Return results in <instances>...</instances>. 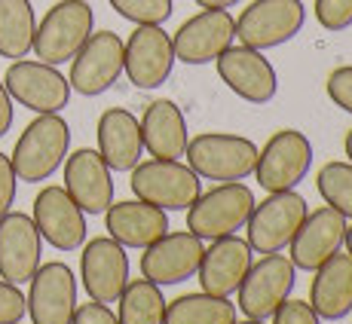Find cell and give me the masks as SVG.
<instances>
[{"label":"cell","mask_w":352,"mask_h":324,"mask_svg":"<svg viewBox=\"0 0 352 324\" xmlns=\"http://www.w3.org/2000/svg\"><path fill=\"white\" fill-rule=\"evenodd\" d=\"M307 22V6L300 0H254L236 19V37L248 49H276L294 40Z\"/></svg>","instance_id":"cell-8"},{"label":"cell","mask_w":352,"mask_h":324,"mask_svg":"<svg viewBox=\"0 0 352 324\" xmlns=\"http://www.w3.org/2000/svg\"><path fill=\"white\" fill-rule=\"evenodd\" d=\"M172 37L162 31V25H135L123 43V71L135 89H160L175 67Z\"/></svg>","instance_id":"cell-12"},{"label":"cell","mask_w":352,"mask_h":324,"mask_svg":"<svg viewBox=\"0 0 352 324\" xmlns=\"http://www.w3.org/2000/svg\"><path fill=\"white\" fill-rule=\"evenodd\" d=\"M254 208V193L242 181L218 184L208 193H199V199L187 208V229L202 242L227 239L236 235L248 224Z\"/></svg>","instance_id":"cell-4"},{"label":"cell","mask_w":352,"mask_h":324,"mask_svg":"<svg viewBox=\"0 0 352 324\" xmlns=\"http://www.w3.org/2000/svg\"><path fill=\"white\" fill-rule=\"evenodd\" d=\"M218 73L227 83L230 92H236L248 104H267L279 92V77L276 67L270 65V58H263V52L248 49V46H227L218 58Z\"/></svg>","instance_id":"cell-18"},{"label":"cell","mask_w":352,"mask_h":324,"mask_svg":"<svg viewBox=\"0 0 352 324\" xmlns=\"http://www.w3.org/2000/svg\"><path fill=\"white\" fill-rule=\"evenodd\" d=\"M120 77H123V40H120V34L92 31L89 40L71 58V73H67L71 92H80L86 98L104 95Z\"/></svg>","instance_id":"cell-11"},{"label":"cell","mask_w":352,"mask_h":324,"mask_svg":"<svg viewBox=\"0 0 352 324\" xmlns=\"http://www.w3.org/2000/svg\"><path fill=\"white\" fill-rule=\"evenodd\" d=\"M67 150H71V126L58 113H37L19 135L10 159L19 181L40 184L65 165Z\"/></svg>","instance_id":"cell-1"},{"label":"cell","mask_w":352,"mask_h":324,"mask_svg":"<svg viewBox=\"0 0 352 324\" xmlns=\"http://www.w3.org/2000/svg\"><path fill=\"white\" fill-rule=\"evenodd\" d=\"M273 324H322L307 300H285L273 315Z\"/></svg>","instance_id":"cell-35"},{"label":"cell","mask_w":352,"mask_h":324,"mask_svg":"<svg viewBox=\"0 0 352 324\" xmlns=\"http://www.w3.org/2000/svg\"><path fill=\"white\" fill-rule=\"evenodd\" d=\"M31 218H34V227L40 229V239L50 242L56 251H65V254L83 248L86 235H89L83 208L67 196L65 187H56V184L43 187L34 196Z\"/></svg>","instance_id":"cell-13"},{"label":"cell","mask_w":352,"mask_h":324,"mask_svg":"<svg viewBox=\"0 0 352 324\" xmlns=\"http://www.w3.org/2000/svg\"><path fill=\"white\" fill-rule=\"evenodd\" d=\"M236 3L239 0H196V6H202V10H230Z\"/></svg>","instance_id":"cell-39"},{"label":"cell","mask_w":352,"mask_h":324,"mask_svg":"<svg viewBox=\"0 0 352 324\" xmlns=\"http://www.w3.org/2000/svg\"><path fill=\"white\" fill-rule=\"evenodd\" d=\"M120 324H166V297L162 288L147 279H129V285L120 294Z\"/></svg>","instance_id":"cell-29"},{"label":"cell","mask_w":352,"mask_h":324,"mask_svg":"<svg viewBox=\"0 0 352 324\" xmlns=\"http://www.w3.org/2000/svg\"><path fill=\"white\" fill-rule=\"evenodd\" d=\"M313 12L324 31L340 34L352 28V0H316Z\"/></svg>","instance_id":"cell-32"},{"label":"cell","mask_w":352,"mask_h":324,"mask_svg":"<svg viewBox=\"0 0 352 324\" xmlns=\"http://www.w3.org/2000/svg\"><path fill=\"white\" fill-rule=\"evenodd\" d=\"M343 150H346V157H349V165H352V129L346 132V141H343Z\"/></svg>","instance_id":"cell-40"},{"label":"cell","mask_w":352,"mask_h":324,"mask_svg":"<svg viewBox=\"0 0 352 324\" xmlns=\"http://www.w3.org/2000/svg\"><path fill=\"white\" fill-rule=\"evenodd\" d=\"M129 174L132 193L162 211H187L202 193V178L181 159H147Z\"/></svg>","instance_id":"cell-5"},{"label":"cell","mask_w":352,"mask_h":324,"mask_svg":"<svg viewBox=\"0 0 352 324\" xmlns=\"http://www.w3.org/2000/svg\"><path fill=\"white\" fill-rule=\"evenodd\" d=\"M202 239H196L190 229H168L162 239H157L153 245L144 248L141 254V279L153 281L160 288H172L181 281L193 279L196 269L202 263Z\"/></svg>","instance_id":"cell-14"},{"label":"cell","mask_w":352,"mask_h":324,"mask_svg":"<svg viewBox=\"0 0 352 324\" xmlns=\"http://www.w3.org/2000/svg\"><path fill=\"white\" fill-rule=\"evenodd\" d=\"M309 306L324 321H340L352 312V257L337 251L313 273Z\"/></svg>","instance_id":"cell-26"},{"label":"cell","mask_w":352,"mask_h":324,"mask_svg":"<svg viewBox=\"0 0 352 324\" xmlns=\"http://www.w3.org/2000/svg\"><path fill=\"white\" fill-rule=\"evenodd\" d=\"M343 245H346V254L352 257V227H346V239H343Z\"/></svg>","instance_id":"cell-41"},{"label":"cell","mask_w":352,"mask_h":324,"mask_svg":"<svg viewBox=\"0 0 352 324\" xmlns=\"http://www.w3.org/2000/svg\"><path fill=\"white\" fill-rule=\"evenodd\" d=\"M187 165L202 181H245L254 174L257 165V144L252 138L230 132H202L187 141Z\"/></svg>","instance_id":"cell-2"},{"label":"cell","mask_w":352,"mask_h":324,"mask_svg":"<svg viewBox=\"0 0 352 324\" xmlns=\"http://www.w3.org/2000/svg\"><path fill=\"white\" fill-rule=\"evenodd\" d=\"M28 315V303L25 294L19 291V285L0 279V324H19Z\"/></svg>","instance_id":"cell-33"},{"label":"cell","mask_w":352,"mask_h":324,"mask_svg":"<svg viewBox=\"0 0 352 324\" xmlns=\"http://www.w3.org/2000/svg\"><path fill=\"white\" fill-rule=\"evenodd\" d=\"M254 263V251L245 239L239 235H227V239H214L212 245L202 251V263L196 269L199 285L212 297H233L239 291L242 279L248 275Z\"/></svg>","instance_id":"cell-22"},{"label":"cell","mask_w":352,"mask_h":324,"mask_svg":"<svg viewBox=\"0 0 352 324\" xmlns=\"http://www.w3.org/2000/svg\"><path fill=\"white\" fill-rule=\"evenodd\" d=\"M309 165H313L309 138L297 129H282L257 150L254 178L267 193L294 190L297 184L307 181Z\"/></svg>","instance_id":"cell-9"},{"label":"cell","mask_w":352,"mask_h":324,"mask_svg":"<svg viewBox=\"0 0 352 324\" xmlns=\"http://www.w3.org/2000/svg\"><path fill=\"white\" fill-rule=\"evenodd\" d=\"M71 324H120V321H117V315L111 312V306L89 300V303H83V306H77Z\"/></svg>","instance_id":"cell-37"},{"label":"cell","mask_w":352,"mask_h":324,"mask_svg":"<svg viewBox=\"0 0 352 324\" xmlns=\"http://www.w3.org/2000/svg\"><path fill=\"white\" fill-rule=\"evenodd\" d=\"M233 321H236V303H230V297H212L199 291L166 303V324H233Z\"/></svg>","instance_id":"cell-28"},{"label":"cell","mask_w":352,"mask_h":324,"mask_svg":"<svg viewBox=\"0 0 352 324\" xmlns=\"http://www.w3.org/2000/svg\"><path fill=\"white\" fill-rule=\"evenodd\" d=\"M37 16L31 0H0V58H25L34 46Z\"/></svg>","instance_id":"cell-27"},{"label":"cell","mask_w":352,"mask_h":324,"mask_svg":"<svg viewBox=\"0 0 352 324\" xmlns=\"http://www.w3.org/2000/svg\"><path fill=\"white\" fill-rule=\"evenodd\" d=\"M309 214V205L297 190H282L270 193L267 199H261V205L254 202L252 218H248V245L257 254H279L294 242L297 229L303 227Z\"/></svg>","instance_id":"cell-6"},{"label":"cell","mask_w":352,"mask_h":324,"mask_svg":"<svg viewBox=\"0 0 352 324\" xmlns=\"http://www.w3.org/2000/svg\"><path fill=\"white\" fill-rule=\"evenodd\" d=\"M346 239V218L334 211L331 205H322L307 214L303 227L297 229L294 242H291V263L303 273H316L324 260H331L343 248Z\"/></svg>","instance_id":"cell-20"},{"label":"cell","mask_w":352,"mask_h":324,"mask_svg":"<svg viewBox=\"0 0 352 324\" xmlns=\"http://www.w3.org/2000/svg\"><path fill=\"white\" fill-rule=\"evenodd\" d=\"M233 324H263V321H254V319H245V321H233Z\"/></svg>","instance_id":"cell-42"},{"label":"cell","mask_w":352,"mask_h":324,"mask_svg":"<svg viewBox=\"0 0 352 324\" xmlns=\"http://www.w3.org/2000/svg\"><path fill=\"white\" fill-rule=\"evenodd\" d=\"M28 285L31 291L25 303H28L31 324H71L77 312V279L67 263H40Z\"/></svg>","instance_id":"cell-15"},{"label":"cell","mask_w":352,"mask_h":324,"mask_svg":"<svg viewBox=\"0 0 352 324\" xmlns=\"http://www.w3.org/2000/svg\"><path fill=\"white\" fill-rule=\"evenodd\" d=\"M16 187H19V178H16V168H12V159L6 153H0V218L6 211H12V205H16Z\"/></svg>","instance_id":"cell-36"},{"label":"cell","mask_w":352,"mask_h":324,"mask_svg":"<svg viewBox=\"0 0 352 324\" xmlns=\"http://www.w3.org/2000/svg\"><path fill=\"white\" fill-rule=\"evenodd\" d=\"M117 16L135 25H166L175 12V0H107Z\"/></svg>","instance_id":"cell-31"},{"label":"cell","mask_w":352,"mask_h":324,"mask_svg":"<svg viewBox=\"0 0 352 324\" xmlns=\"http://www.w3.org/2000/svg\"><path fill=\"white\" fill-rule=\"evenodd\" d=\"M297 285V266L288 254H263L257 263H252L248 275L239 285V312L245 319L267 321L276 315V309L291 297Z\"/></svg>","instance_id":"cell-7"},{"label":"cell","mask_w":352,"mask_h":324,"mask_svg":"<svg viewBox=\"0 0 352 324\" xmlns=\"http://www.w3.org/2000/svg\"><path fill=\"white\" fill-rule=\"evenodd\" d=\"M12 117H16V107H12V98L6 92L3 80H0V138L12 129Z\"/></svg>","instance_id":"cell-38"},{"label":"cell","mask_w":352,"mask_h":324,"mask_svg":"<svg viewBox=\"0 0 352 324\" xmlns=\"http://www.w3.org/2000/svg\"><path fill=\"white\" fill-rule=\"evenodd\" d=\"M65 190L83 214H104L113 202V178L98 150L80 147L65 159Z\"/></svg>","instance_id":"cell-21"},{"label":"cell","mask_w":352,"mask_h":324,"mask_svg":"<svg viewBox=\"0 0 352 324\" xmlns=\"http://www.w3.org/2000/svg\"><path fill=\"white\" fill-rule=\"evenodd\" d=\"M141 138H144V150L153 159H181L190 141L184 111L168 98L151 101L141 117Z\"/></svg>","instance_id":"cell-25"},{"label":"cell","mask_w":352,"mask_h":324,"mask_svg":"<svg viewBox=\"0 0 352 324\" xmlns=\"http://www.w3.org/2000/svg\"><path fill=\"white\" fill-rule=\"evenodd\" d=\"M236 40V19L227 10H202L172 37L175 58L184 65H212Z\"/></svg>","instance_id":"cell-17"},{"label":"cell","mask_w":352,"mask_h":324,"mask_svg":"<svg viewBox=\"0 0 352 324\" xmlns=\"http://www.w3.org/2000/svg\"><path fill=\"white\" fill-rule=\"evenodd\" d=\"M92 31H96V12L86 0H58L40 19L31 49L37 62L58 67L77 56Z\"/></svg>","instance_id":"cell-3"},{"label":"cell","mask_w":352,"mask_h":324,"mask_svg":"<svg viewBox=\"0 0 352 324\" xmlns=\"http://www.w3.org/2000/svg\"><path fill=\"white\" fill-rule=\"evenodd\" d=\"M98 153L107 162L111 172H132L144 153V138H141V123L126 107H107L98 117Z\"/></svg>","instance_id":"cell-24"},{"label":"cell","mask_w":352,"mask_h":324,"mask_svg":"<svg viewBox=\"0 0 352 324\" xmlns=\"http://www.w3.org/2000/svg\"><path fill=\"white\" fill-rule=\"evenodd\" d=\"M80 279H83V291L96 303L120 300L123 288L129 285V254L111 235H98V239L83 242V254H80Z\"/></svg>","instance_id":"cell-16"},{"label":"cell","mask_w":352,"mask_h":324,"mask_svg":"<svg viewBox=\"0 0 352 324\" xmlns=\"http://www.w3.org/2000/svg\"><path fill=\"white\" fill-rule=\"evenodd\" d=\"M19 324H22V321H19Z\"/></svg>","instance_id":"cell-43"},{"label":"cell","mask_w":352,"mask_h":324,"mask_svg":"<svg viewBox=\"0 0 352 324\" xmlns=\"http://www.w3.org/2000/svg\"><path fill=\"white\" fill-rule=\"evenodd\" d=\"M104 227L107 235L117 239L123 248H141V251L172 229L168 227V211L147 205L141 199L111 202V208L104 211Z\"/></svg>","instance_id":"cell-23"},{"label":"cell","mask_w":352,"mask_h":324,"mask_svg":"<svg viewBox=\"0 0 352 324\" xmlns=\"http://www.w3.org/2000/svg\"><path fill=\"white\" fill-rule=\"evenodd\" d=\"M43 239L25 211H6L0 218V279L10 285H28L40 266Z\"/></svg>","instance_id":"cell-19"},{"label":"cell","mask_w":352,"mask_h":324,"mask_svg":"<svg viewBox=\"0 0 352 324\" xmlns=\"http://www.w3.org/2000/svg\"><path fill=\"white\" fill-rule=\"evenodd\" d=\"M328 98L334 101L340 111L352 113V65H343V67H334L328 73Z\"/></svg>","instance_id":"cell-34"},{"label":"cell","mask_w":352,"mask_h":324,"mask_svg":"<svg viewBox=\"0 0 352 324\" xmlns=\"http://www.w3.org/2000/svg\"><path fill=\"white\" fill-rule=\"evenodd\" d=\"M316 187L324 205L352 220V165L349 162H324L316 174Z\"/></svg>","instance_id":"cell-30"},{"label":"cell","mask_w":352,"mask_h":324,"mask_svg":"<svg viewBox=\"0 0 352 324\" xmlns=\"http://www.w3.org/2000/svg\"><path fill=\"white\" fill-rule=\"evenodd\" d=\"M3 86L16 104L31 113H62L71 101V83L58 67L43 65L37 58H19L6 67Z\"/></svg>","instance_id":"cell-10"}]
</instances>
